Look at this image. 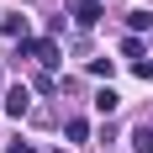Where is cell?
Here are the masks:
<instances>
[{
    "mask_svg": "<svg viewBox=\"0 0 153 153\" xmlns=\"http://www.w3.org/2000/svg\"><path fill=\"white\" fill-rule=\"evenodd\" d=\"M5 153H37V148H32V143H11Z\"/></svg>",
    "mask_w": 153,
    "mask_h": 153,
    "instance_id": "7c38bea8",
    "label": "cell"
},
{
    "mask_svg": "<svg viewBox=\"0 0 153 153\" xmlns=\"http://www.w3.org/2000/svg\"><path fill=\"white\" fill-rule=\"evenodd\" d=\"M63 137H69V143H85V137H90V122H85V116H69V122H63Z\"/></svg>",
    "mask_w": 153,
    "mask_h": 153,
    "instance_id": "5b68a950",
    "label": "cell"
},
{
    "mask_svg": "<svg viewBox=\"0 0 153 153\" xmlns=\"http://www.w3.org/2000/svg\"><path fill=\"white\" fill-rule=\"evenodd\" d=\"M132 153H153V127H132Z\"/></svg>",
    "mask_w": 153,
    "mask_h": 153,
    "instance_id": "8992f818",
    "label": "cell"
},
{
    "mask_svg": "<svg viewBox=\"0 0 153 153\" xmlns=\"http://www.w3.org/2000/svg\"><path fill=\"white\" fill-rule=\"evenodd\" d=\"M90 74L95 79H111V58H90Z\"/></svg>",
    "mask_w": 153,
    "mask_h": 153,
    "instance_id": "30bf717a",
    "label": "cell"
},
{
    "mask_svg": "<svg viewBox=\"0 0 153 153\" xmlns=\"http://www.w3.org/2000/svg\"><path fill=\"white\" fill-rule=\"evenodd\" d=\"M69 11H74V21H79V27H95V21L106 16V5H100V0H74Z\"/></svg>",
    "mask_w": 153,
    "mask_h": 153,
    "instance_id": "7a4b0ae2",
    "label": "cell"
},
{
    "mask_svg": "<svg viewBox=\"0 0 153 153\" xmlns=\"http://www.w3.org/2000/svg\"><path fill=\"white\" fill-rule=\"evenodd\" d=\"M127 27H132V32H143V27H153V16H148V11H132V16H127Z\"/></svg>",
    "mask_w": 153,
    "mask_h": 153,
    "instance_id": "9c48e42d",
    "label": "cell"
},
{
    "mask_svg": "<svg viewBox=\"0 0 153 153\" xmlns=\"http://www.w3.org/2000/svg\"><path fill=\"white\" fill-rule=\"evenodd\" d=\"M0 32H5L11 42H27V16H21V11H11V16H0Z\"/></svg>",
    "mask_w": 153,
    "mask_h": 153,
    "instance_id": "277c9868",
    "label": "cell"
},
{
    "mask_svg": "<svg viewBox=\"0 0 153 153\" xmlns=\"http://www.w3.org/2000/svg\"><path fill=\"white\" fill-rule=\"evenodd\" d=\"M27 111H32V90H27V85L5 90V116H27Z\"/></svg>",
    "mask_w": 153,
    "mask_h": 153,
    "instance_id": "3957f363",
    "label": "cell"
},
{
    "mask_svg": "<svg viewBox=\"0 0 153 153\" xmlns=\"http://www.w3.org/2000/svg\"><path fill=\"white\" fill-rule=\"evenodd\" d=\"M58 153H69V148H58Z\"/></svg>",
    "mask_w": 153,
    "mask_h": 153,
    "instance_id": "4fadbf2b",
    "label": "cell"
},
{
    "mask_svg": "<svg viewBox=\"0 0 153 153\" xmlns=\"http://www.w3.org/2000/svg\"><path fill=\"white\" fill-rule=\"evenodd\" d=\"M116 106H122V95L111 90V85H106V90H100V95H95V111H100V116H111V111H116Z\"/></svg>",
    "mask_w": 153,
    "mask_h": 153,
    "instance_id": "52a82bcc",
    "label": "cell"
},
{
    "mask_svg": "<svg viewBox=\"0 0 153 153\" xmlns=\"http://www.w3.org/2000/svg\"><path fill=\"white\" fill-rule=\"evenodd\" d=\"M16 58H32V63H42V69H53L58 63V42L53 37H27V42H16Z\"/></svg>",
    "mask_w": 153,
    "mask_h": 153,
    "instance_id": "6da1fadb",
    "label": "cell"
},
{
    "mask_svg": "<svg viewBox=\"0 0 153 153\" xmlns=\"http://www.w3.org/2000/svg\"><path fill=\"white\" fill-rule=\"evenodd\" d=\"M122 53H127V58H132V63H137V58H148V53H143V42H137V37H122Z\"/></svg>",
    "mask_w": 153,
    "mask_h": 153,
    "instance_id": "ba28073f",
    "label": "cell"
},
{
    "mask_svg": "<svg viewBox=\"0 0 153 153\" xmlns=\"http://www.w3.org/2000/svg\"><path fill=\"white\" fill-rule=\"evenodd\" d=\"M132 74H137V79H153V58H137V63H132Z\"/></svg>",
    "mask_w": 153,
    "mask_h": 153,
    "instance_id": "8fae6325",
    "label": "cell"
}]
</instances>
